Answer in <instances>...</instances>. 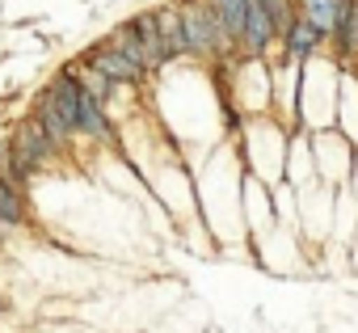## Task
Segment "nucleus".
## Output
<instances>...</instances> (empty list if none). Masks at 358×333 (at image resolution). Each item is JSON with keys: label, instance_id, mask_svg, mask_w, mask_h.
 Returning a JSON list of instances; mask_svg holds the SVG:
<instances>
[{"label": "nucleus", "instance_id": "7", "mask_svg": "<svg viewBox=\"0 0 358 333\" xmlns=\"http://www.w3.org/2000/svg\"><path fill=\"white\" fill-rule=\"evenodd\" d=\"M329 38L337 43L341 55H358V0H341V9H337V22H333Z\"/></svg>", "mask_w": 358, "mask_h": 333}, {"label": "nucleus", "instance_id": "8", "mask_svg": "<svg viewBox=\"0 0 358 333\" xmlns=\"http://www.w3.org/2000/svg\"><path fill=\"white\" fill-rule=\"evenodd\" d=\"M207 5H211L215 22L224 26L228 43L236 47V43H241V34H245V17H249V0H207Z\"/></svg>", "mask_w": 358, "mask_h": 333}, {"label": "nucleus", "instance_id": "6", "mask_svg": "<svg viewBox=\"0 0 358 333\" xmlns=\"http://www.w3.org/2000/svg\"><path fill=\"white\" fill-rule=\"evenodd\" d=\"M324 38H329V34H324V30H316L308 17H295V22L282 30V47H287V55H291V59H303V55H312V51H316Z\"/></svg>", "mask_w": 358, "mask_h": 333}, {"label": "nucleus", "instance_id": "12", "mask_svg": "<svg viewBox=\"0 0 358 333\" xmlns=\"http://www.w3.org/2000/svg\"><path fill=\"white\" fill-rule=\"evenodd\" d=\"M38 127L51 135V143H59V139L68 135V122L59 118V110L51 106V97H47V93H43V101H38Z\"/></svg>", "mask_w": 358, "mask_h": 333}, {"label": "nucleus", "instance_id": "4", "mask_svg": "<svg viewBox=\"0 0 358 333\" xmlns=\"http://www.w3.org/2000/svg\"><path fill=\"white\" fill-rule=\"evenodd\" d=\"M274 38H278V30H274L270 13L257 5V0H249V17H245V34H241V43H245L253 55H262V51H270Z\"/></svg>", "mask_w": 358, "mask_h": 333}, {"label": "nucleus", "instance_id": "10", "mask_svg": "<svg viewBox=\"0 0 358 333\" xmlns=\"http://www.w3.org/2000/svg\"><path fill=\"white\" fill-rule=\"evenodd\" d=\"M76 127H85L93 139H110V122H106V114H101V101L89 97L85 89H80V106H76Z\"/></svg>", "mask_w": 358, "mask_h": 333}, {"label": "nucleus", "instance_id": "2", "mask_svg": "<svg viewBox=\"0 0 358 333\" xmlns=\"http://www.w3.org/2000/svg\"><path fill=\"white\" fill-rule=\"evenodd\" d=\"M47 152H51V135H47L38 122H26V127L17 131V139H13V152H9V156H13V173H9V178H26Z\"/></svg>", "mask_w": 358, "mask_h": 333}, {"label": "nucleus", "instance_id": "3", "mask_svg": "<svg viewBox=\"0 0 358 333\" xmlns=\"http://www.w3.org/2000/svg\"><path fill=\"white\" fill-rule=\"evenodd\" d=\"M89 64L110 80V85H135L139 76H143V68L139 64H131L122 51H114V47H97L93 55H89Z\"/></svg>", "mask_w": 358, "mask_h": 333}, {"label": "nucleus", "instance_id": "1", "mask_svg": "<svg viewBox=\"0 0 358 333\" xmlns=\"http://www.w3.org/2000/svg\"><path fill=\"white\" fill-rule=\"evenodd\" d=\"M177 17H182V30H186V51L215 55V51H228L232 47L207 0H182V5H177Z\"/></svg>", "mask_w": 358, "mask_h": 333}, {"label": "nucleus", "instance_id": "11", "mask_svg": "<svg viewBox=\"0 0 358 333\" xmlns=\"http://www.w3.org/2000/svg\"><path fill=\"white\" fill-rule=\"evenodd\" d=\"M295 9H299V17H308L316 30H333V22H337V9H341V0H295Z\"/></svg>", "mask_w": 358, "mask_h": 333}, {"label": "nucleus", "instance_id": "13", "mask_svg": "<svg viewBox=\"0 0 358 333\" xmlns=\"http://www.w3.org/2000/svg\"><path fill=\"white\" fill-rule=\"evenodd\" d=\"M0 220H5V224L22 220V203H17V194H13V186L5 178H0Z\"/></svg>", "mask_w": 358, "mask_h": 333}, {"label": "nucleus", "instance_id": "9", "mask_svg": "<svg viewBox=\"0 0 358 333\" xmlns=\"http://www.w3.org/2000/svg\"><path fill=\"white\" fill-rule=\"evenodd\" d=\"M156 30H160V47H164V59L173 55H186V30H182V17L177 9H156Z\"/></svg>", "mask_w": 358, "mask_h": 333}, {"label": "nucleus", "instance_id": "5", "mask_svg": "<svg viewBox=\"0 0 358 333\" xmlns=\"http://www.w3.org/2000/svg\"><path fill=\"white\" fill-rule=\"evenodd\" d=\"M127 26H131L139 51H143V68L164 64V47H160V30H156V13H139V17H131Z\"/></svg>", "mask_w": 358, "mask_h": 333}]
</instances>
